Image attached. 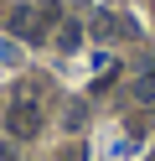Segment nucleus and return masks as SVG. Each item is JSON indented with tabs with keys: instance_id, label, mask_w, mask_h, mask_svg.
Returning a JSON list of instances; mask_svg holds the SVG:
<instances>
[{
	"instance_id": "nucleus-1",
	"label": "nucleus",
	"mask_w": 155,
	"mask_h": 161,
	"mask_svg": "<svg viewBox=\"0 0 155 161\" xmlns=\"http://www.w3.org/2000/svg\"><path fill=\"white\" fill-rule=\"evenodd\" d=\"M5 130L16 140H31V135H41V109L31 104L26 94H16V104H10V114H5Z\"/></svg>"
},
{
	"instance_id": "nucleus-2",
	"label": "nucleus",
	"mask_w": 155,
	"mask_h": 161,
	"mask_svg": "<svg viewBox=\"0 0 155 161\" xmlns=\"http://www.w3.org/2000/svg\"><path fill=\"white\" fill-rule=\"evenodd\" d=\"M10 31H16L21 42H41L47 26L36 21V5H16V11H10Z\"/></svg>"
},
{
	"instance_id": "nucleus-3",
	"label": "nucleus",
	"mask_w": 155,
	"mask_h": 161,
	"mask_svg": "<svg viewBox=\"0 0 155 161\" xmlns=\"http://www.w3.org/2000/svg\"><path fill=\"white\" fill-rule=\"evenodd\" d=\"M98 36H134V21H129V16L103 11V16H98Z\"/></svg>"
},
{
	"instance_id": "nucleus-4",
	"label": "nucleus",
	"mask_w": 155,
	"mask_h": 161,
	"mask_svg": "<svg viewBox=\"0 0 155 161\" xmlns=\"http://www.w3.org/2000/svg\"><path fill=\"white\" fill-rule=\"evenodd\" d=\"M134 99H140V104H155V63L150 68H140V73H134V88H129Z\"/></svg>"
},
{
	"instance_id": "nucleus-5",
	"label": "nucleus",
	"mask_w": 155,
	"mask_h": 161,
	"mask_svg": "<svg viewBox=\"0 0 155 161\" xmlns=\"http://www.w3.org/2000/svg\"><path fill=\"white\" fill-rule=\"evenodd\" d=\"M57 47H62V52H78V47H83V26L78 21H62L57 26Z\"/></svg>"
},
{
	"instance_id": "nucleus-6",
	"label": "nucleus",
	"mask_w": 155,
	"mask_h": 161,
	"mask_svg": "<svg viewBox=\"0 0 155 161\" xmlns=\"http://www.w3.org/2000/svg\"><path fill=\"white\" fill-rule=\"evenodd\" d=\"M36 21H41V26L57 21V0H41V5H36Z\"/></svg>"
}]
</instances>
